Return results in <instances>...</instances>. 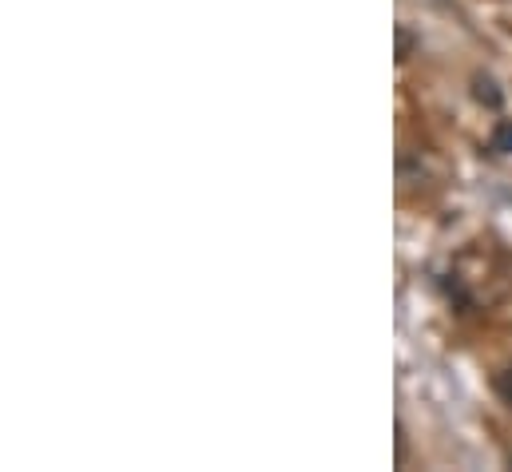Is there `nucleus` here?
Here are the masks:
<instances>
[{
  "instance_id": "obj_1",
  "label": "nucleus",
  "mask_w": 512,
  "mask_h": 472,
  "mask_svg": "<svg viewBox=\"0 0 512 472\" xmlns=\"http://www.w3.org/2000/svg\"><path fill=\"white\" fill-rule=\"evenodd\" d=\"M501 397H505V401L512 405V369L505 373V377H501Z\"/></svg>"
},
{
  "instance_id": "obj_2",
  "label": "nucleus",
  "mask_w": 512,
  "mask_h": 472,
  "mask_svg": "<svg viewBox=\"0 0 512 472\" xmlns=\"http://www.w3.org/2000/svg\"><path fill=\"white\" fill-rule=\"evenodd\" d=\"M505 143H512V127H505V131L497 135V151H505Z\"/></svg>"
}]
</instances>
